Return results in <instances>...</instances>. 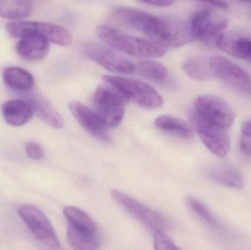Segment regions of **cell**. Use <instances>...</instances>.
<instances>
[{"mask_svg": "<svg viewBox=\"0 0 251 250\" xmlns=\"http://www.w3.org/2000/svg\"><path fill=\"white\" fill-rule=\"evenodd\" d=\"M186 74L196 81L205 82L217 79L210 64V60L204 57H195L186 62L183 66Z\"/></svg>", "mask_w": 251, "mask_h": 250, "instance_id": "20", "label": "cell"}, {"mask_svg": "<svg viewBox=\"0 0 251 250\" xmlns=\"http://www.w3.org/2000/svg\"><path fill=\"white\" fill-rule=\"evenodd\" d=\"M137 73L146 79L154 81L158 83L169 85L171 84V75L167 68L158 62L146 60L137 64Z\"/></svg>", "mask_w": 251, "mask_h": 250, "instance_id": "23", "label": "cell"}, {"mask_svg": "<svg viewBox=\"0 0 251 250\" xmlns=\"http://www.w3.org/2000/svg\"><path fill=\"white\" fill-rule=\"evenodd\" d=\"M111 195L113 199L127 212L141 222L148 228L153 231L165 232L167 223L165 219L156 211L148 208L128 195L117 190H113Z\"/></svg>", "mask_w": 251, "mask_h": 250, "instance_id": "11", "label": "cell"}, {"mask_svg": "<svg viewBox=\"0 0 251 250\" xmlns=\"http://www.w3.org/2000/svg\"><path fill=\"white\" fill-rule=\"evenodd\" d=\"M210 64L217 78L240 93L251 95V76L244 69L226 57L215 56Z\"/></svg>", "mask_w": 251, "mask_h": 250, "instance_id": "10", "label": "cell"}, {"mask_svg": "<svg viewBox=\"0 0 251 250\" xmlns=\"http://www.w3.org/2000/svg\"><path fill=\"white\" fill-rule=\"evenodd\" d=\"M240 149L244 155L251 157V119L246 120L242 126Z\"/></svg>", "mask_w": 251, "mask_h": 250, "instance_id": "26", "label": "cell"}, {"mask_svg": "<svg viewBox=\"0 0 251 250\" xmlns=\"http://www.w3.org/2000/svg\"><path fill=\"white\" fill-rule=\"evenodd\" d=\"M154 249L176 250L179 248L165 234V232H157L154 233Z\"/></svg>", "mask_w": 251, "mask_h": 250, "instance_id": "27", "label": "cell"}, {"mask_svg": "<svg viewBox=\"0 0 251 250\" xmlns=\"http://www.w3.org/2000/svg\"><path fill=\"white\" fill-rule=\"evenodd\" d=\"M6 85L18 91H27L34 86V78L27 70L19 67H8L3 72Z\"/></svg>", "mask_w": 251, "mask_h": 250, "instance_id": "19", "label": "cell"}, {"mask_svg": "<svg viewBox=\"0 0 251 250\" xmlns=\"http://www.w3.org/2000/svg\"><path fill=\"white\" fill-rule=\"evenodd\" d=\"M242 1H245L246 3H250L251 4V0H242Z\"/></svg>", "mask_w": 251, "mask_h": 250, "instance_id": "31", "label": "cell"}, {"mask_svg": "<svg viewBox=\"0 0 251 250\" xmlns=\"http://www.w3.org/2000/svg\"><path fill=\"white\" fill-rule=\"evenodd\" d=\"M32 11L31 0H0V17L10 20H20L30 16Z\"/></svg>", "mask_w": 251, "mask_h": 250, "instance_id": "21", "label": "cell"}, {"mask_svg": "<svg viewBox=\"0 0 251 250\" xmlns=\"http://www.w3.org/2000/svg\"><path fill=\"white\" fill-rule=\"evenodd\" d=\"M114 16L121 23L147 35L164 46L176 48L194 41L189 22L163 19L129 7L116 9Z\"/></svg>", "mask_w": 251, "mask_h": 250, "instance_id": "1", "label": "cell"}, {"mask_svg": "<svg viewBox=\"0 0 251 250\" xmlns=\"http://www.w3.org/2000/svg\"><path fill=\"white\" fill-rule=\"evenodd\" d=\"M34 113L44 123L54 129H62L64 126V120L45 100L35 98L30 101Z\"/></svg>", "mask_w": 251, "mask_h": 250, "instance_id": "24", "label": "cell"}, {"mask_svg": "<svg viewBox=\"0 0 251 250\" xmlns=\"http://www.w3.org/2000/svg\"><path fill=\"white\" fill-rule=\"evenodd\" d=\"M97 34L101 41L118 51L140 58H156L166 53L165 46L155 41L130 36L107 25H100Z\"/></svg>", "mask_w": 251, "mask_h": 250, "instance_id": "2", "label": "cell"}, {"mask_svg": "<svg viewBox=\"0 0 251 250\" xmlns=\"http://www.w3.org/2000/svg\"><path fill=\"white\" fill-rule=\"evenodd\" d=\"M128 101L120 91L107 83L96 91L93 99L94 110L107 127H116L124 118Z\"/></svg>", "mask_w": 251, "mask_h": 250, "instance_id": "4", "label": "cell"}, {"mask_svg": "<svg viewBox=\"0 0 251 250\" xmlns=\"http://www.w3.org/2000/svg\"><path fill=\"white\" fill-rule=\"evenodd\" d=\"M155 126L165 132L174 134L184 139H190L193 132L191 126L184 120L171 115H162L155 120Z\"/></svg>", "mask_w": 251, "mask_h": 250, "instance_id": "22", "label": "cell"}, {"mask_svg": "<svg viewBox=\"0 0 251 250\" xmlns=\"http://www.w3.org/2000/svg\"><path fill=\"white\" fill-rule=\"evenodd\" d=\"M139 1L151 5L157 6V7H167L173 4L175 0H139Z\"/></svg>", "mask_w": 251, "mask_h": 250, "instance_id": "29", "label": "cell"}, {"mask_svg": "<svg viewBox=\"0 0 251 250\" xmlns=\"http://www.w3.org/2000/svg\"><path fill=\"white\" fill-rule=\"evenodd\" d=\"M1 112L6 123L16 127L26 124L34 114L30 103L21 99L10 100L4 103Z\"/></svg>", "mask_w": 251, "mask_h": 250, "instance_id": "18", "label": "cell"}, {"mask_svg": "<svg viewBox=\"0 0 251 250\" xmlns=\"http://www.w3.org/2000/svg\"><path fill=\"white\" fill-rule=\"evenodd\" d=\"M26 155L31 159L38 160L42 158L44 155V151L41 145L35 142H29L25 147Z\"/></svg>", "mask_w": 251, "mask_h": 250, "instance_id": "28", "label": "cell"}, {"mask_svg": "<svg viewBox=\"0 0 251 250\" xmlns=\"http://www.w3.org/2000/svg\"><path fill=\"white\" fill-rule=\"evenodd\" d=\"M18 213L39 242L54 249L60 248L54 227L41 210L33 205H22Z\"/></svg>", "mask_w": 251, "mask_h": 250, "instance_id": "9", "label": "cell"}, {"mask_svg": "<svg viewBox=\"0 0 251 250\" xmlns=\"http://www.w3.org/2000/svg\"><path fill=\"white\" fill-rule=\"evenodd\" d=\"M196 1H201V2L206 3V4H210V5L215 6L220 9L228 8V4L224 0H196Z\"/></svg>", "mask_w": 251, "mask_h": 250, "instance_id": "30", "label": "cell"}, {"mask_svg": "<svg viewBox=\"0 0 251 250\" xmlns=\"http://www.w3.org/2000/svg\"><path fill=\"white\" fill-rule=\"evenodd\" d=\"M5 29L13 38H22L35 34L44 37L49 42L63 46L69 45L72 41V34L67 29L49 22L15 21L8 22L6 24Z\"/></svg>", "mask_w": 251, "mask_h": 250, "instance_id": "5", "label": "cell"}, {"mask_svg": "<svg viewBox=\"0 0 251 250\" xmlns=\"http://www.w3.org/2000/svg\"><path fill=\"white\" fill-rule=\"evenodd\" d=\"M103 79L106 83L120 91L128 101L131 100L142 108L155 110L163 104V100L157 91L140 81L109 75L103 76Z\"/></svg>", "mask_w": 251, "mask_h": 250, "instance_id": "7", "label": "cell"}, {"mask_svg": "<svg viewBox=\"0 0 251 250\" xmlns=\"http://www.w3.org/2000/svg\"><path fill=\"white\" fill-rule=\"evenodd\" d=\"M20 39L16 45V52L28 61L42 60L50 51V42L41 35L32 34Z\"/></svg>", "mask_w": 251, "mask_h": 250, "instance_id": "17", "label": "cell"}, {"mask_svg": "<svg viewBox=\"0 0 251 250\" xmlns=\"http://www.w3.org/2000/svg\"><path fill=\"white\" fill-rule=\"evenodd\" d=\"M204 174L212 182L227 187L240 189L245 186L244 178L231 164H212L205 169Z\"/></svg>", "mask_w": 251, "mask_h": 250, "instance_id": "16", "label": "cell"}, {"mask_svg": "<svg viewBox=\"0 0 251 250\" xmlns=\"http://www.w3.org/2000/svg\"><path fill=\"white\" fill-rule=\"evenodd\" d=\"M190 115L214 126L228 129L235 114L226 101L214 95H202L195 101Z\"/></svg>", "mask_w": 251, "mask_h": 250, "instance_id": "6", "label": "cell"}, {"mask_svg": "<svg viewBox=\"0 0 251 250\" xmlns=\"http://www.w3.org/2000/svg\"><path fill=\"white\" fill-rule=\"evenodd\" d=\"M189 23L194 41L207 45H215L217 37L226 29L228 25L225 18L216 17L209 9L196 11Z\"/></svg>", "mask_w": 251, "mask_h": 250, "instance_id": "8", "label": "cell"}, {"mask_svg": "<svg viewBox=\"0 0 251 250\" xmlns=\"http://www.w3.org/2000/svg\"><path fill=\"white\" fill-rule=\"evenodd\" d=\"M192 123L202 142L210 152L219 158L226 157L231 148L228 129L209 124L190 115Z\"/></svg>", "mask_w": 251, "mask_h": 250, "instance_id": "13", "label": "cell"}, {"mask_svg": "<svg viewBox=\"0 0 251 250\" xmlns=\"http://www.w3.org/2000/svg\"><path fill=\"white\" fill-rule=\"evenodd\" d=\"M215 45L232 57L251 63V40L249 38L223 32L217 37Z\"/></svg>", "mask_w": 251, "mask_h": 250, "instance_id": "15", "label": "cell"}, {"mask_svg": "<svg viewBox=\"0 0 251 250\" xmlns=\"http://www.w3.org/2000/svg\"><path fill=\"white\" fill-rule=\"evenodd\" d=\"M69 110L81 126L94 137L101 142L110 143V137L107 134V127L94 110L79 101L71 102Z\"/></svg>", "mask_w": 251, "mask_h": 250, "instance_id": "14", "label": "cell"}, {"mask_svg": "<svg viewBox=\"0 0 251 250\" xmlns=\"http://www.w3.org/2000/svg\"><path fill=\"white\" fill-rule=\"evenodd\" d=\"M63 214L68 223L67 238L75 250H94L100 248L101 235L94 220L80 208L67 206Z\"/></svg>", "mask_w": 251, "mask_h": 250, "instance_id": "3", "label": "cell"}, {"mask_svg": "<svg viewBox=\"0 0 251 250\" xmlns=\"http://www.w3.org/2000/svg\"><path fill=\"white\" fill-rule=\"evenodd\" d=\"M187 204L191 208L192 211L201 219L203 220L209 227L217 230L222 231L224 230L221 223L217 220L216 217L212 214V213L206 208V205H203L201 201L196 198L190 197L187 198Z\"/></svg>", "mask_w": 251, "mask_h": 250, "instance_id": "25", "label": "cell"}, {"mask_svg": "<svg viewBox=\"0 0 251 250\" xmlns=\"http://www.w3.org/2000/svg\"><path fill=\"white\" fill-rule=\"evenodd\" d=\"M82 49L88 58L110 71L125 74L135 71V66L131 61L98 43H86Z\"/></svg>", "mask_w": 251, "mask_h": 250, "instance_id": "12", "label": "cell"}]
</instances>
